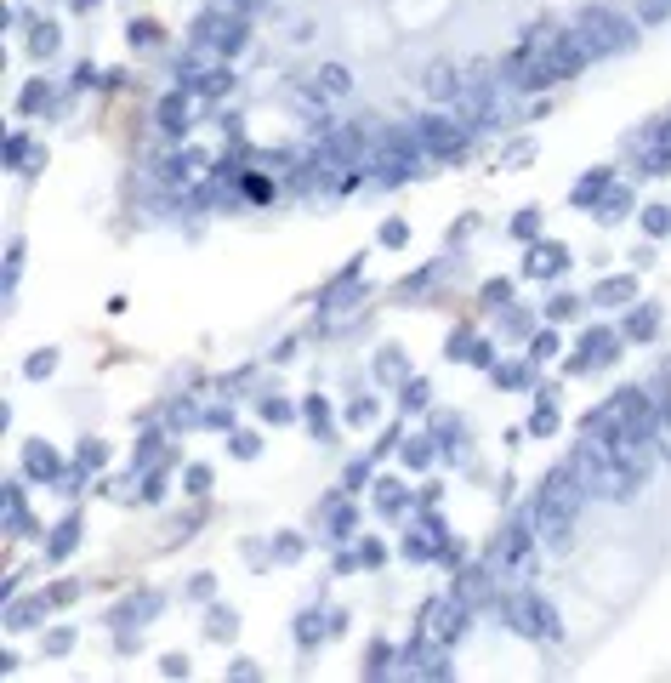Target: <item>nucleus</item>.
<instances>
[{
	"instance_id": "1",
	"label": "nucleus",
	"mask_w": 671,
	"mask_h": 683,
	"mask_svg": "<svg viewBox=\"0 0 671 683\" xmlns=\"http://www.w3.org/2000/svg\"><path fill=\"white\" fill-rule=\"evenodd\" d=\"M581 501H586V484L574 478L569 461L546 473V484L535 496V536L552 546V553H564V546L574 541V513H581Z\"/></svg>"
},
{
	"instance_id": "2",
	"label": "nucleus",
	"mask_w": 671,
	"mask_h": 683,
	"mask_svg": "<svg viewBox=\"0 0 671 683\" xmlns=\"http://www.w3.org/2000/svg\"><path fill=\"white\" fill-rule=\"evenodd\" d=\"M574 35H581V46L592 51V58H626V51L637 46V23L614 6H586L581 18H574Z\"/></svg>"
},
{
	"instance_id": "3",
	"label": "nucleus",
	"mask_w": 671,
	"mask_h": 683,
	"mask_svg": "<svg viewBox=\"0 0 671 683\" xmlns=\"http://www.w3.org/2000/svg\"><path fill=\"white\" fill-rule=\"evenodd\" d=\"M506 626H512V632H524V638H541V644H552L558 638V609L546 604L541 593H529V586H518L512 598H506Z\"/></svg>"
},
{
	"instance_id": "4",
	"label": "nucleus",
	"mask_w": 671,
	"mask_h": 683,
	"mask_svg": "<svg viewBox=\"0 0 671 683\" xmlns=\"http://www.w3.org/2000/svg\"><path fill=\"white\" fill-rule=\"evenodd\" d=\"M410 137H416V148L427 160H461L467 154V126H461V120H444V114H421L416 126H410Z\"/></svg>"
},
{
	"instance_id": "5",
	"label": "nucleus",
	"mask_w": 671,
	"mask_h": 683,
	"mask_svg": "<svg viewBox=\"0 0 671 683\" xmlns=\"http://www.w3.org/2000/svg\"><path fill=\"white\" fill-rule=\"evenodd\" d=\"M245 18L239 12H205V18L194 23V51H211V58H234V51L245 46Z\"/></svg>"
},
{
	"instance_id": "6",
	"label": "nucleus",
	"mask_w": 671,
	"mask_h": 683,
	"mask_svg": "<svg viewBox=\"0 0 671 683\" xmlns=\"http://www.w3.org/2000/svg\"><path fill=\"white\" fill-rule=\"evenodd\" d=\"M535 513L529 518H518V524H506L501 536H495V546H489V558L484 564L495 569V576H524V564H529V541H535Z\"/></svg>"
},
{
	"instance_id": "7",
	"label": "nucleus",
	"mask_w": 671,
	"mask_h": 683,
	"mask_svg": "<svg viewBox=\"0 0 671 683\" xmlns=\"http://www.w3.org/2000/svg\"><path fill=\"white\" fill-rule=\"evenodd\" d=\"M421 632H427V638H438V644H456V638L461 632H467V604H461V598L456 593H444V598H433V604L427 609H421Z\"/></svg>"
},
{
	"instance_id": "8",
	"label": "nucleus",
	"mask_w": 671,
	"mask_h": 683,
	"mask_svg": "<svg viewBox=\"0 0 671 683\" xmlns=\"http://www.w3.org/2000/svg\"><path fill=\"white\" fill-rule=\"evenodd\" d=\"M404 678H449V661H444V644H438V638H427L421 632L416 644L404 649V666H399Z\"/></svg>"
},
{
	"instance_id": "9",
	"label": "nucleus",
	"mask_w": 671,
	"mask_h": 683,
	"mask_svg": "<svg viewBox=\"0 0 671 683\" xmlns=\"http://www.w3.org/2000/svg\"><path fill=\"white\" fill-rule=\"evenodd\" d=\"M154 120H160L166 137H183L188 120H194V91H166V98L154 103Z\"/></svg>"
},
{
	"instance_id": "10",
	"label": "nucleus",
	"mask_w": 671,
	"mask_h": 683,
	"mask_svg": "<svg viewBox=\"0 0 671 683\" xmlns=\"http://www.w3.org/2000/svg\"><path fill=\"white\" fill-rule=\"evenodd\" d=\"M586 353H574V365L569 371H597V365H609V359H620V336L614 331H586V342H581Z\"/></svg>"
},
{
	"instance_id": "11",
	"label": "nucleus",
	"mask_w": 671,
	"mask_h": 683,
	"mask_svg": "<svg viewBox=\"0 0 671 683\" xmlns=\"http://www.w3.org/2000/svg\"><path fill=\"white\" fill-rule=\"evenodd\" d=\"M421 86H427V98L444 103V98H461V91H467V75H456L449 63H433L427 75H421Z\"/></svg>"
},
{
	"instance_id": "12",
	"label": "nucleus",
	"mask_w": 671,
	"mask_h": 683,
	"mask_svg": "<svg viewBox=\"0 0 671 683\" xmlns=\"http://www.w3.org/2000/svg\"><path fill=\"white\" fill-rule=\"evenodd\" d=\"M564 263H569V251H564V245H541V239H535V251H529L524 273H529V279H552V273L564 268Z\"/></svg>"
},
{
	"instance_id": "13",
	"label": "nucleus",
	"mask_w": 671,
	"mask_h": 683,
	"mask_svg": "<svg viewBox=\"0 0 671 683\" xmlns=\"http://www.w3.org/2000/svg\"><path fill=\"white\" fill-rule=\"evenodd\" d=\"M23 467H29V478H63V461H58V450H51V444H29V450H23Z\"/></svg>"
},
{
	"instance_id": "14",
	"label": "nucleus",
	"mask_w": 671,
	"mask_h": 683,
	"mask_svg": "<svg viewBox=\"0 0 671 683\" xmlns=\"http://www.w3.org/2000/svg\"><path fill=\"white\" fill-rule=\"evenodd\" d=\"M0 507H6V530H12V536H35V518H29V507H23V490L18 484H6Z\"/></svg>"
},
{
	"instance_id": "15",
	"label": "nucleus",
	"mask_w": 671,
	"mask_h": 683,
	"mask_svg": "<svg viewBox=\"0 0 671 683\" xmlns=\"http://www.w3.org/2000/svg\"><path fill=\"white\" fill-rule=\"evenodd\" d=\"M632 296H637V279H632V273H620V279H604V285H597L592 302H597V308H626Z\"/></svg>"
},
{
	"instance_id": "16",
	"label": "nucleus",
	"mask_w": 671,
	"mask_h": 683,
	"mask_svg": "<svg viewBox=\"0 0 671 683\" xmlns=\"http://www.w3.org/2000/svg\"><path fill=\"white\" fill-rule=\"evenodd\" d=\"M449 359H461V365H495V359H489V342H478L472 331L449 336Z\"/></svg>"
},
{
	"instance_id": "17",
	"label": "nucleus",
	"mask_w": 671,
	"mask_h": 683,
	"mask_svg": "<svg viewBox=\"0 0 671 683\" xmlns=\"http://www.w3.org/2000/svg\"><path fill=\"white\" fill-rule=\"evenodd\" d=\"M489 576H495V569H489V564H478V569H467V576H461L456 581V598H461V604H484V598H489Z\"/></svg>"
},
{
	"instance_id": "18",
	"label": "nucleus",
	"mask_w": 671,
	"mask_h": 683,
	"mask_svg": "<svg viewBox=\"0 0 671 683\" xmlns=\"http://www.w3.org/2000/svg\"><path fill=\"white\" fill-rule=\"evenodd\" d=\"M626 205H632V188H626V183H609L592 216H597V223H620V216H626Z\"/></svg>"
},
{
	"instance_id": "19",
	"label": "nucleus",
	"mask_w": 671,
	"mask_h": 683,
	"mask_svg": "<svg viewBox=\"0 0 671 683\" xmlns=\"http://www.w3.org/2000/svg\"><path fill=\"white\" fill-rule=\"evenodd\" d=\"M143 615H160V593H137V598H126V604L114 609V621H143Z\"/></svg>"
},
{
	"instance_id": "20",
	"label": "nucleus",
	"mask_w": 671,
	"mask_h": 683,
	"mask_svg": "<svg viewBox=\"0 0 671 683\" xmlns=\"http://www.w3.org/2000/svg\"><path fill=\"white\" fill-rule=\"evenodd\" d=\"M324 632H341V615H302V626H296L302 644H319Z\"/></svg>"
},
{
	"instance_id": "21",
	"label": "nucleus",
	"mask_w": 671,
	"mask_h": 683,
	"mask_svg": "<svg viewBox=\"0 0 671 683\" xmlns=\"http://www.w3.org/2000/svg\"><path fill=\"white\" fill-rule=\"evenodd\" d=\"M393 661H399V655H393L387 644H370V655H364V678H393V672H399Z\"/></svg>"
},
{
	"instance_id": "22",
	"label": "nucleus",
	"mask_w": 671,
	"mask_h": 683,
	"mask_svg": "<svg viewBox=\"0 0 671 683\" xmlns=\"http://www.w3.org/2000/svg\"><path fill=\"white\" fill-rule=\"evenodd\" d=\"M654 331H660V313H654V308H632V319H626V336H632V342H649Z\"/></svg>"
},
{
	"instance_id": "23",
	"label": "nucleus",
	"mask_w": 671,
	"mask_h": 683,
	"mask_svg": "<svg viewBox=\"0 0 671 683\" xmlns=\"http://www.w3.org/2000/svg\"><path fill=\"white\" fill-rule=\"evenodd\" d=\"M74 546H80V518H63L58 536H51V558H68Z\"/></svg>"
},
{
	"instance_id": "24",
	"label": "nucleus",
	"mask_w": 671,
	"mask_h": 683,
	"mask_svg": "<svg viewBox=\"0 0 671 683\" xmlns=\"http://www.w3.org/2000/svg\"><path fill=\"white\" fill-rule=\"evenodd\" d=\"M643 234H649V239L671 234V205H643Z\"/></svg>"
},
{
	"instance_id": "25",
	"label": "nucleus",
	"mask_w": 671,
	"mask_h": 683,
	"mask_svg": "<svg viewBox=\"0 0 671 683\" xmlns=\"http://www.w3.org/2000/svg\"><path fill=\"white\" fill-rule=\"evenodd\" d=\"M347 86H353V80H347V68H341V63H324L319 68V91H324V98H341Z\"/></svg>"
},
{
	"instance_id": "26",
	"label": "nucleus",
	"mask_w": 671,
	"mask_h": 683,
	"mask_svg": "<svg viewBox=\"0 0 671 683\" xmlns=\"http://www.w3.org/2000/svg\"><path fill=\"white\" fill-rule=\"evenodd\" d=\"M376 507H381V513H404V507H410L404 484H393V478H381V490H376Z\"/></svg>"
},
{
	"instance_id": "27",
	"label": "nucleus",
	"mask_w": 671,
	"mask_h": 683,
	"mask_svg": "<svg viewBox=\"0 0 671 683\" xmlns=\"http://www.w3.org/2000/svg\"><path fill=\"white\" fill-rule=\"evenodd\" d=\"M609 183H614L609 171H592V177H586L581 188H574V205H597V200H604V188H609Z\"/></svg>"
},
{
	"instance_id": "28",
	"label": "nucleus",
	"mask_w": 671,
	"mask_h": 683,
	"mask_svg": "<svg viewBox=\"0 0 671 683\" xmlns=\"http://www.w3.org/2000/svg\"><path fill=\"white\" fill-rule=\"evenodd\" d=\"M29 51H35V58H51V51H58V29H51V23H35Z\"/></svg>"
},
{
	"instance_id": "29",
	"label": "nucleus",
	"mask_w": 671,
	"mask_h": 683,
	"mask_svg": "<svg viewBox=\"0 0 671 683\" xmlns=\"http://www.w3.org/2000/svg\"><path fill=\"white\" fill-rule=\"evenodd\" d=\"M433 456H438V444H433V439H410V444H404V461H410V467H427Z\"/></svg>"
},
{
	"instance_id": "30",
	"label": "nucleus",
	"mask_w": 671,
	"mask_h": 683,
	"mask_svg": "<svg viewBox=\"0 0 671 683\" xmlns=\"http://www.w3.org/2000/svg\"><path fill=\"white\" fill-rule=\"evenodd\" d=\"M376 376H381V381H410V376H404V359H399L393 348H387V353L376 359Z\"/></svg>"
},
{
	"instance_id": "31",
	"label": "nucleus",
	"mask_w": 671,
	"mask_h": 683,
	"mask_svg": "<svg viewBox=\"0 0 671 683\" xmlns=\"http://www.w3.org/2000/svg\"><path fill=\"white\" fill-rule=\"evenodd\" d=\"M46 103H51V91L40 86V80H29V86H23V98H18V108H23V114H35V108H46Z\"/></svg>"
},
{
	"instance_id": "32",
	"label": "nucleus",
	"mask_w": 671,
	"mask_h": 683,
	"mask_svg": "<svg viewBox=\"0 0 671 683\" xmlns=\"http://www.w3.org/2000/svg\"><path fill=\"white\" fill-rule=\"evenodd\" d=\"M637 18L643 23H666L671 18V0H637Z\"/></svg>"
},
{
	"instance_id": "33",
	"label": "nucleus",
	"mask_w": 671,
	"mask_h": 683,
	"mask_svg": "<svg viewBox=\"0 0 671 683\" xmlns=\"http://www.w3.org/2000/svg\"><path fill=\"white\" fill-rule=\"evenodd\" d=\"M512 234H518V239H535V234H541V216H535V211H518V216H512Z\"/></svg>"
},
{
	"instance_id": "34",
	"label": "nucleus",
	"mask_w": 671,
	"mask_h": 683,
	"mask_svg": "<svg viewBox=\"0 0 671 683\" xmlns=\"http://www.w3.org/2000/svg\"><path fill=\"white\" fill-rule=\"evenodd\" d=\"M40 604H6V626H35Z\"/></svg>"
},
{
	"instance_id": "35",
	"label": "nucleus",
	"mask_w": 671,
	"mask_h": 683,
	"mask_svg": "<svg viewBox=\"0 0 671 683\" xmlns=\"http://www.w3.org/2000/svg\"><path fill=\"white\" fill-rule=\"evenodd\" d=\"M131 46H137V51L160 46V29H154V23H131Z\"/></svg>"
},
{
	"instance_id": "36",
	"label": "nucleus",
	"mask_w": 671,
	"mask_h": 683,
	"mask_svg": "<svg viewBox=\"0 0 671 683\" xmlns=\"http://www.w3.org/2000/svg\"><path fill=\"white\" fill-rule=\"evenodd\" d=\"M495 381L501 388H518V381H529V365H495Z\"/></svg>"
},
{
	"instance_id": "37",
	"label": "nucleus",
	"mask_w": 671,
	"mask_h": 683,
	"mask_svg": "<svg viewBox=\"0 0 671 683\" xmlns=\"http://www.w3.org/2000/svg\"><path fill=\"white\" fill-rule=\"evenodd\" d=\"M331 536H353V507H347V501L331 507Z\"/></svg>"
},
{
	"instance_id": "38",
	"label": "nucleus",
	"mask_w": 671,
	"mask_h": 683,
	"mask_svg": "<svg viewBox=\"0 0 671 683\" xmlns=\"http://www.w3.org/2000/svg\"><path fill=\"white\" fill-rule=\"evenodd\" d=\"M574 308H581L574 296H552V302H546V319H574Z\"/></svg>"
},
{
	"instance_id": "39",
	"label": "nucleus",
	"mask_w": 671,
	"mask_h": 683,
	"mask_svg": "<svg viewBox=\"0 0 671 683\" xmlns=\"http://www.w3.org/2000/svg\"><path fill=\"white\" fill-rule=\"evenodd\" d=\"M211 638H234V615L228 609H211Z\"/></svg>"
},
{
	"instance_id": "40",
	"label": "nucleus",
	"mask_w": 671,
	"mask_h": 683,
	"mask_svg": "<svg viewBox=\"0 0 671 683\" xmlns=\"http://www.w3.org/2000/svg\"><path fill=\"white\" fill-rule=\"evenodd\" d=\"M308 421H313V433L331 428V410H324V399H308Z\"/></svg>"
},
{
	"instance_id": "41",
	"label": "nucleus",
	"mask_w": 671,
	"mask_h": 683,
	"mask_svg": "<svg viewBox=\"0 0 671 683\" xmlns=\"http://www.w3.org/2000/svg\"><path fill=\"white\" fill-rule=\"evenodd\" d=\"M506 296H512V285H506V279H489V285H484V302H489V308H501Z\"/></svg>"
},
{
	"instance_id": "42",
	"label": "nucleus",
	"mask_w": 671,
	"mask_h": 683,
	"mask_svg": "<svg viewBox=\"0 0 671 683\" xmlns=\"http://www.w3.org/2000/svg\"><path fill=\"white\" fill-rule=\"evenodd\" d=\"M256 450H262V439H256V433H239V439H234V456H239V461H251Z\"/></svg>"
},
{
	"instance_id": "43",
	"label": "nucleus",
	"mask_w": 671,
	"mask_h": 683,
	"mask_svg": "<svg viewBox=\"0 0 671 683\" xmlns=\"http://www.w3.org/2000/svg\"><path fill=\"white\" fill-rule=\"evenodd\" d=\"M262 416H268V421H291V416H296V410H291V404H285V399H262Z\"/></svg>"
},
{
	"instance_id": "44",
	"label": "nucleus",
	"mask_w": 671,
	"mask_h": 683,
	"mask_svg": "<svg viewBox=\"0 0 671 683\" xmlns=\"http://www.w3.org/2000/svg\"><path fill=\"white\" fill-rule=\"evenodd\" d=\"M427 393H433L427 381H404V404H410V410H416V404H427Z\"/></svg>"
},
{
	"instance_id": "45",
	"label": "nucleus",
	"mask_w": 671,
	"mask_h": 683,
	"mask_svg": "<svg viewBox=\"0 0 671 683\" xmlns=\"http://www.w3.org/2000/svg\"><path fill=\"white\" fill-rule=\"evenodd\" d=\"M529 428H535V433H552V428H558V410H552V404H541V410H535V421H529Z\"/></svg>"
},
{
	"instance_id": "46",
	"label": "nucleus",
	"mask_w": 671,
	"mask_h": 683,
	"mask_svg": "<svg viewBox=\"0 0 671 683\" xmlns=\"http://www.w3.org/2000/svg\"><path fill=\"white\" fill-rule=\"evenodd\" d=\"M51 365H58V353H35V359H29V376H51Z\"/></svg>"
},
{
	"instance_id": "47",
	"label": "nucleus",
	"mask_w": 671,
	"mask_h": 683,
	"mask_svg": "<svg viewBox=\"0 0 671 683\" xmlns=\"http://www.w3.org/2000/svg\"><path fill=\"white\" fill-rule=\"evenodd\" d=\"M188 490L205 496V490H211V467H188Z\"/></svg>"
},
{
	"instance_id": "48",
	"label": "nucleus",
	"mask_w": 671,
	"mask_h": 683,
	"mask_svg": "<svg viewBox=\"0 0 671 683\" xmlns=\"http://www.w3.org/2000/svg\"><path fill=\"white\" fill-rule=\"evenodd\" d=\"M529 353H535V359H552V353H558V336H552V331H541V336H535V348H529Z\"/></svg>"
},
{
	"instance_id": "49",
	"label": "nucleus",
	"mask_w": 671,
	"mask_h": 683,
	"mask_svg": "<svg viewBox=\"0 0 671 683\" xmlns=\"http://www.w3.org/2000/svg\"><path fill=\"white\" fill-rule=\"evenodd\" d=\"M68 644H74V632H68V626H58V632H46V649H51V655H63Z\"/></svg>"
},
{
	"instance_id": "50",
	"label": "nucleus",
	"mask_w": 671,
	"mask_h": 683,
	"mask_svg": "<svg viewBox=\"0 0 671 683\" xmlns=\"http://www.w3.org/2000/svg\"><path fill=\"white\" fill-rule=\"evenodd\" d=\"M381 558H387V546H381V541H364L359 546V564H381Z\"/></svg>"
},
{
	"instance_id": "51",
	"label": "nucleus",
	"mask_w": 671,
	"mask_h": 683,
	"mask_svg": "<svg viewBox=\"0 0 671 683\" xmlns=\"http://www.w3.org/2000/svg\"><path fill=\"white\" fill-rule=\"evenodd\" d=\"M404 234H410L404 223H381V245H404Z\"/></svg>"
},
{
	"instance_id": "52",
	"label": "nucleus",
	"mask_w": 671,
	"mask_h": 683,
	"mask_svg": "<svg viewBox=\"0 0 671 683\" xmlns=\"http://www.w3.org/2000/svg\"><path fill=\"white\" fill-rule=\"evenodd\" d=\"M98 461H103V444L86 439V444H80V467H98Z\"/></svg>"
},
{
	"instance_id": "53",
	"label": "nucleus",
	"mask_w": 671,
	"mask_h": 683,
	"mask_svg": "<svg viewBox=\"0 0 671 683\" xmlns=\"http://www.w3.org/2000/svg\"><path fill=\"white\" fill-rule=\"evenodd\" d=\"M74 593H80V586H74V581H58V586H51V593H46V598H51V604H68V598H74Z\"/></svg>"
},
{
	"instance_id": "54",
	"label": "nucleus",
	"mask_w": 671,
	"mask_h": 683,
	"mask_svg": "<svg viewBox=\"0 0 671 683\" xmlns=\"http://www.w3.org/2000/svg\"><path fill=\"white\" fill-rule=\"evenodd\" d=\"M160 666H166V678H188V661H183V655H166Z\"/></svg>"
}]
</instances>
